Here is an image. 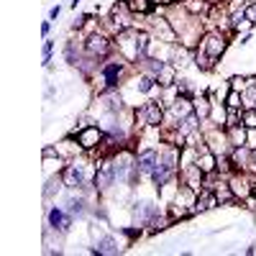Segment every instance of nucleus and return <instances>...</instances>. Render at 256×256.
<instances>
[{
    "label": "nucleus",
    "instance_id": "obj_1",
    "mask_svg": "<svg viewBox=\"0 0 256 256\" xmlns=\"http://www.w3.org/2000/svg\"><path fill=\"white\" fill-rule=\"evenodd\" d=\"M226 46H228V41H226V36H223L220 31H210V34H205L202 41H200V52H205L210 59L223 56Z\"/></svg>",
    "mask_w": 256,
    "mask_h": 256
},
{
    "label": "nucleus",
    "instance_id": "obj_2",
    "mask_svg": "<svg viewBox=\"0 0 256 256\" xmlns=\"http://www.w3.org/2000/svg\"><path fill=\"white\" fill-rule=\"evenodd\" d=\"M136 120H138V126H162V120H164L162 105H156V102L141 105V108L136 110Z\"/></svg>",
    "mask_w": 256,
    "mask_h": 256
},
{
    "label": "nucleus",
    "instance_id": "obj_3",
    "mask_svg": "<svg viewBox=\"0 0 256 256\" xmlns=\"http://www.w3.org/2000/svg\"><path fill=\"white\" fill-rule=\"evenodd\" d=\"M84 52H88V56H105L110 52V41L102 34H92V36H88V41H84Z\"/></svg>",
    "mask_w": 256,
    "mask_h": 256
},
{
    "label": "nucleus",
    "instance_id": "obj_4",
    "mask_svg": "<svg viewBox=\"0 0 256 256\" xmlns=\"http://www.w3.org/2000/svg\"><path fill=\"white\" fill-rule=\"evenodd\" d=\"M77 141H80V146H82V148H95V146H100L102 134H100V128L88 126V128H82V131L77 134Z\"/></svg>",
    "mask_w": 256,
    "mask_h": 256
},
{
    "label": "nucleus",
    "instance_id": "obj_5",
    "mask_svg": "<svg viewBox=\"0 0 256 256\" xmlns=\"http://www.w3.org/2000/svg\"><path fill=\"white\" fill-rule=\"evenodd\" d=\"M228 184H230V190H233V195H236V200H238V198H241V200H246V198L251 195V192H254V187L248 184V177H246L244 172H241V174L236 172V174L230 177V182H228Z\"/></svg>",
    "mask_w": 256,
    "mask_h": 256
},
{
    "label": "nucleus",
    "instance_id": "obj_6",
    "mask_svg": "<svg viewBox=\"0 0 256 256\" xmlns=\"http://www.w3.org/2000/svg\"><path fill=\"white\" fill-rule=\"evenodd\" d=\"M218 205V195H216V190H208V187H202L200 190V195L195 198V212H205V210H210V208H216Z\"/></svg>",
    "mask_w": 256,
    "mask_h": 256
},
{
    "label": "nucleus",
    "instance_id": "obj_7",
    "mask_svg": "<svg viewBox=\"0 0 256 256\" xmlns=\"http://www.w3.org/2000/svg\"><path fill=\"white\" fill-rule=\"evenodd\" d=\"M156 162H159V154L154 152V148H146V152L138 154L136 166H138V172H141V174H152V172H154V166H156Z\"/></svg>",
    "mask_w": 256,
    "mask_h": 256
},
{
    "label": "nucleus",
    "instance_id": "obj_8",
    "mask_svg": "<svg viewBox=\"0 0 256 256\" xmlns=\"http://www.w3.org/2000/svg\"><path fill=\"white\" fill-rule=\"evenodd\" d=\"M64 184L72 187V190L88 184V180H84V172H82L80 164H70V166H67V172H64Z\"/></svg>",
    "mask_w": 256,
    "mask_h": 256
},
{
    "label": "nucleus",
    "instance_id": "obj_9",
    "mask_svg": "<svg viewBox=\"0 0 256 256\" xmlns=\"http://www.w3.org/2000/svg\"><path fill=\"white\" fill-rule=\"evenodd\" d=\"M113 182H116V169H113V164H105L102 169H98V174H95V187H98V192H105Z\"/></svg>",
    "mask_w": 256,
    "mask_h": 256
},
{
    "label": "nucleus",
    "instance_id": "obj_10",
    "mask_svg": "<svg viewBox=\"0 0 256 256\" xmlns=\"http://www.w3.org/2000/svg\"><path fill=\"white\" fill-rule=\"evenodd\" d=\"M49 226H52L54 230H62V233H64V230L72 226V218L64 216L59 208H52V210H49Z\"/></svg>",
    "mask_w": 256,
    "mask_h": 256
},
{
    "label": "nucleus",
    "instance_id": "obj_11",
    "mask_svg": "<svg viewBox=\"0 0 256 256\" xmlns=\"http://www.w3.org/2000/svg\"><path fill=\"white\" fill-rule=\"evenodd\" d=\"M246 141H248V128H246L244 123L228 128V144H233V146H246Z\"/></svg>",
    "mask_w": 256,
    "mask_h": 256
},
{
    "label": "nucleus",
    "instance_id": "obj_12",
    "mask_svg": "<svg viewBox=\"0 0 256 256\" xmlns=\"http://www.w3.org/2000/svg\"><path fill=\"white\" fill-rule=\"evenodd\" d=\"M198 166L202 169L205 174L216 172V169H218V159H216V154H212V152H205V148H202V154L198 156Z\"/></svg>",
    "mask_w": 256,
    "mask_h": 256
},
{
    "label": "nucleus",
    "instance_id": "obj_13",
    "mask_svg": "<svg viewBox=\"0 0 256 256\" xmlns=\"http://www.w3.org/2000/svg\"><path fill=\"white\" fill-rule=\"evenodd\" d=\"M120 72H123V67H120L118 62H113V64H105V67H102V74H105V82H108V88H116V84H118Z\"/></svg>",
    "mask_w": 256,
    "mask_h": 256
},
{
    "label": "nucleus",
    "instance_id": "obj_14",
    "mask_svg": "<svg viewBox=\"0 0 256 256\" xmlns=\"http://www.w3.org/2000/svg\"><path fill=\"white\" fill-rule=\"evenodd\" d=\"M123 3H126L128 10H134V13H152L154 10L152 0H123Z\"/></svg>",
    "mask_w": 256,
    "mask_h": 256
},
{
    "label": "nucleus",
    "instance_id": "obj_15",
    "mask_svg": "<svg viewBox=\"0 0 256 256\" xmlns=\"http://www.w3.org/2000/svg\"><path fill=\"white\" fill-rule=\"evenodd\" d=\"M156 82H159V84H164V88L174 84V67H172V64H164L162 72H159V77H156Z\"/></svg>",
    "mask_w": 256,
    "mask_h": 256
},
{
    "label": "nucleus",
    "instance_id": "obj_16",
    "mask_svg": "<svg viewBox=\"0 0 256 256\" xmlns=\"http://www.w3.org/2000/svg\"><path fill=\"white\" fill-rule=\"evenodd\" d=\"M95 254H118V246H116V241L113 238H100L98 241V246H95Z\"/></svg>",
    "mask_w": 256,
    "mask_h": 256
},
{
    "label": "nucleus",
    "instance_id": "obj_17",
    "mask_svg": "<svg viewBox=\"0 0 256 256\" xmlns=\"http://www.w3.org/2000/svg\"><path fill=\"white\" fill-rule=\"evenodd\" d=\"M102 100L108 102V110H110V113H118V110H120V95H116L113 90H110V92H105Z\"/></svg>",
    "mask_w": 256,
    "mask_h": 256
},
{
    "label": "nucleus",
    "instance_id": "obj_18",
    "mask_svg": "<svg viewBox=\"0 0 256 256\" xmlns=\"http://www.w3.org/2000/svg\"><path fill=\"white\" fill-rule=\"evenodd\" d=\"M241 100H244V98H241V92L230 90V92H228V98H226V108H228V110H238V108H241Z\"/></svg>",
    "mask_w": 256,
    "mask_h": 256
},
{
    "label": "nucleus",
    "instance_id": "obj_19",
    "mask_svg": "<svg viewBox=\"0 0 256 256\" xmlns=\"http://www.w3.org/2000/svg\"><path fill=\"white\" fill-rule=\"evenodd\" d=\"M241 123L248 128V131H251V128H256V108H246L244 116H241Z\"/></svg>",
    "mask_w": 256,
    "mask_h": 256
},
{
    "label": "nucleus",
    "instance_id": "obj_20",
    "mask_svg": "<svg viewBox=\"0 0 256 256\" xmlns=\"http://www.w3.org/2000/svg\"><path fill=\"white\" fill-rule=\"evenodd\" d=\"M226 8H228L230 16H233V13H244V10L248 8V0H230V3H226Z\"/></svg>",
    "mask_w": 256,
    "mask_h": 256
},
{
    "label": "nucleus",
    "instance_id": "obj_21",
    "mask_svg": "<svg viewBox=\"0 0 256 256\" xmlns=\"http://www.w3.org/2000/svg\"><path fill=\"white\" fill-rule=\"evenodd\" d=\"M195 113H198L200 118H208V116H210V102H208V98L195 100Z\"/></svg>",
    "mask_w": 256,
    "mask_h": 256
},
{
    "label": "nucleus",
    "instance_id": "obj_22",
    "mask_svg": "<svg viewBox=\"0 0 256 256\" xmlns=\"http://www.w3.org/2000/svg\"><path fill=\"white\" fill-rule=\"evenodd\" d=\"M184 8L190 13H202V10H208V3H202V0H190V3H184Z\"/></svg>",
    "mask_w": 256,
    "mask_h": 256
},
{
    "label": "nucleus",
    "instance_id": "obj_23",
    "mask_svg": "<svg viewBox=\"0 0 256 256\" xmlns=\"http://www.w3.org/2000/svg\"><path fill=\"white\" fill-rule=\"evenodd\" d=\"M70 212H77V216H82V212H84V200H82V198H70Z\"/></svg>",
    "mask_w": 256,
    "mask_h": 256
},
{
    "label": "nucleus",
    "instance_id": "obj_24",
    "mask_svg": "<svg viewBox=\"0 0 256 256\" xmlns=\"http://www.w3.org/2000/svg\"><path fill=\"white\" fill-rule=\"evenodd\" d=\"M233 126H241V116H238V110H228L226 128H233Z\"/></svg>",
    "mask_w": 256,
    "mask_h": 256
},
{
    "label": "nucleus",
    "instance_id": "obj_25",
    "mask_svg": "<svg viewBox=\"0 0 256 256\" xmlns=\"http://www.w3.org/2000/svg\"><path fill=\"white\" fill-rule=\"evenodd\" d=\"M230 90H236V92L246 90V77H230Z\"/></svg>",
    "mask_w": 256,
    "mask_h": 256
},
{
    "label": "nucleus",
    "instance_id": "obj_26",
    "mask_svg": "<svg viewBox=\"0 0 256 256\" xmlns=\"http://www.w3.org/2000/svg\"><path fill=\"white\" fill-rule=\"evenodd\" d=\"M44 156H46V159H52V156H56V152H54L52 146H46V148H44Z\"/></svg>",
    "mask_w": 256,
    "mask_h": 256
},
{
    "label": "nucleus",
    "instance_id": "obj_27",
    "mask_svg": "<svg viewBox=\"0 0 256 256\" xmlns=\"http://www.w3.org/2000/svg\"><path fill=\"white\" fill-rule=\"evenodd\" d=\"M254 159H256V148H254Z\"/></svg>",
    "mask_w": 256,
    "mask_h": 256
}]
</instances>
